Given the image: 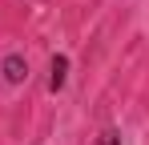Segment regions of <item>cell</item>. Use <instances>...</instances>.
<instances>
[{
    "instance_id": "cell-1",
    "label": "cell",
    "mask_w": 149,
    "mask_h": 145,
    "mask_svg": "<svg viewBox=\"0 0 149 145\" xmlns=\"http://www.w3.org/2000/svg\"><path fill=\"white\" fill-rule=\"evenodd\" d=\"M0 72H4L8 85H24V81H28V61H24V52H8V56L0 61Z\"/></svg>"
},
{
    "instance_id": "cell-2",
    "label": "cell",
    "mask_w": 149,
    "mask_h": 145,
    "mask_svg": "<svg viewBox=\"0 0 149 145\" xmlns=\"http://www.w3.org/2000/svg\"><path fill=\"white\" fill-rule=\"evenodd\" d=\"M65 81H69V56L65 52H56L49 61V93H61L65 89Z\"/></svg>"
},
{
    "instance_id": "cell-3",
    "label": "cell",
    "mask_w": 149,
    "mask_h": 145,
    "mask_svg": "<svg viewBox=\"0 0 149 145\" xmlns=\"http://www.w3.org/2000/svg\"><path fill=\"white\" fill-rule=\"evenodd\" d=\"M97 145H121V129H105Z\"/></svg>"
}]
</instances>
